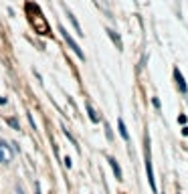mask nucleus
<instances>
[{
    "mask_svg": "<svg viewBox=\"0 0 188 194\" xmlns=\"http://www.w3.org/2000/svg\"><path fill=\"white\" fill-rule=\"evenodd\" d=\"M27 14H28V20H31L32 28H35V32L42 34V37H47V34H51V28H49V22H47V18L42 16L41 8L37 6V4L32 2H27Z\"/></svg>",
    "mask_w": 188,
    "mask_h": 194,
    "instance_id": "f257e3e1",
    "label": "nucleus"
},
{
    "mask_svg": "<svg viewBox=\"0 0 188 194\" xmlns=\"http://www.w3.org/2000/svg\"><path fill=\"white\" fill-rule=\"evenodd\" d=\"M144 158H146V172H148V182L150 188L156 194V180H154V172H152V156H150V137L146 136V146H144Z\"/></svg>",
    "mask_w": 188,
    "mask_h": 194,
    "instance_id": "f03ea898",
    "label": "nucleus"
},
{
    "mask_svg": "<svg viewBox=\"0 0 188 194\" xmlns=\"http://www.w3.org/2000/svg\"><path fill=\"white\" fill-rule=\"evenodd\" d=\"M59 32L63 34V38H65V42H67V45H69L71 49H73V53H75L77 57L81 59V61H85V55H83V51L79 49V45H77V42H75V38L71 37L69 32H67V28H65V27H59Z\"/></svg>",
    "mask_w": 188,
    "mask_h": 194,
    "instance_id": "7ed1b4c3",
    "label": "nucleus"
},
{
    "mask_svg": "<svg viewBox=\"0 0 188 194\" xmlns=\"http://www.w3.org/2000/svg\"><path fill=\"white\" fill-rule=\"evenodd\" d=\"M12 158H14L12 148L6 144V142H0V162H2V164H8V162H12Z\"/></svg>",
    "mask_w": 188,
    "mask_h": 194,
    "instance_id": "20e7f679",
    "label": "nucleus"
},
{
    "mask_svg": "<svg viewBox=\"0 0 188 194\" xmlns=\"http://www.w3.org/2000/svg\"><path fill=\"white\" fill-rule=\"evenodd\" d=\"M174 79H176L178 91L186 95V93H188V85H186V81H184V77H182V73H180V69H178V67H174Z\"/></svg>",
    "mask_w": 188,
    "mask_h": 194,
    "instance_id": "39448f33",
    "label": "nucleus"
},
{
    "mask_svg": "<svg viewBox=\"0 0 188 194\" xmlns=\"http://www.w3.org/2000/svg\"><path fill=\"white\" fill-rule=\"evenodd\" d=\"M109 166H111V170H113V174H115V178L117 180H121V168H119V164H117V160L115 158H109Z\"/></svg>",
    "mask_w": 188,
    "mask_h": 194,
    "instance_id": "423d86ee",
    "label": "nucleus"
},
{
    "mask_svg": "<svg viewBox=\"0 0 188 194\" xmlns=\"http://www.w3.org/2000/svg\"><path fill=\"white\" fill-rule=\"evenodd\" d=\"M117 129H119V136H121L126 142H130V133H127V129H126V123H123V119H121V117L117 119Z\"/></svg>",
    "mask_w": 188,
    "mask_h": 194,
    "instance_id": "0eeeda50",
    "label": "nucleus"
},
{
    "mask_svg": "<svg viewBox=\"0 0 188 194\" xmlns=\"http://www.w3.org/2000/svg\"><path fill=\"white\" fill-rule=\"evenodd\" d=\"M85 107H87V113H89V119H91V122L93 123H97V122H99V117H97V113H95V109H93V107H91V103H85Z\"/></svg>",
    "mask_w": 188,
    "mask_h": 194,
    "instance_id": "6e6552de",
    "label": "nucleus"
},
{
    "mask_svg": "<svg viewBox=\"0 0 188 194\" xmlns=\"http://www.w3.org/2000/svg\"><path fill=\"white\" fill-rule=\"evenodd\" d=\"M67 16H69V20H71V22H73V27H75V31H77V34H83V31H81V27H79V22H77V18H75L73 14H71L69 10H67Z\"/></svg>",
    "mask_w": 188,
    "mask_h": 194,
    "instance_id": "1a4fd4ad",
    "label": "nucleus"
},
{
    "mask_svg": "<svg viewBox=\"0 0 188 194\" xmlns=\"http://www.w3.org/2000/svg\"><path fill=\"white\" fill-rule=\"evenodd\" d=\"M107 34H109V37L113 38V42L117 45V49H121V41H119V37H117V34H115L113 31H107Z\"/></svg>",
    "mask_w": 188,
    "mask_h": 194,
    "instance_id": "9d476101",
    "label": "nucleus"
},
{
    "mask_svg": "<svg viewBox=\"0 0 188 194\" xmlns=\"http://www.w3.org/2000/svg\"><path fill=\"white\" fill-rule=\"evenodd\" d=\"M8 123H10V126L14 127V129H20V127H18V122H16L14 117H10V119H8Z\"/></svg>",
    "mask_w": 188,
    "mask_h": 194,
    "instance_id": "9b49d317",
    "label": "nucleus"
},
{
    "mask_svg": "<svg viewBox=\"0 0 188 194\" xmlns=\"http://www.w3.org/2000/svg\"><path fill=\"white\" fill-rule=\"evenodd\" d=\"M152 103H154V107H156V109H160V99H158V97H154Z\"/></svg>",
    "mask_w": 188,
    "mask_h": 194,
    "instance_id": "f8f14e48",
    "label": "nucleus"
},
{
    "mask_svg": "<svg viewBox=\"0 0 188 194\" xmlns=\"http://www.w3.org/2000/svg\"><path fill=\"white\" fill-rule=\"evenodd\" d=\"M35 194H41V182H35Z\"/></svg>",
    "mask_w": 188,
    "mask_h": 194,
    "instance_id": "ddd939ff",
    "label": "nucleus"
},
{
    "mask_svg": "<svg viewBox=\"0 0 188 194\" xmlns=\"http://www.w3.org/2000/svg\"><path fill=\"white\" fill-rule=\"evenodd\" d=\"M16 194H24V190H22V186H16Z\"/></svg>",
    "mask_w": 188,
    "mask_h": 194,
    "instance_id": "4468645a",
    "label": "nucleus"
},
{
    "mask_svg": "<svg viewBox=\"0 0 188 194\" xmlns=\"http://www.w3.org/2000/svg\"><path fill=\"white\" fill-rule=\"evenodd\" d=\"M182 136H188V127H182Z\"/></svg>",
    "mask_w": 188,
    "mask_h": 194,
    "instance_id": "2eb2a0df",
    "label": "nucleus"
},
{
    "mask_svg": "<svg viewBox=\"0 0 188 194\" xmlns=\"http://www.w3.org/2000/svg\"><path fill=\"white\" fill-rule=\"evenodd\" d=\"M0 103H6V99H4V97H0Z\"/></svg>",
    "mask_w": 188,
    "mask_h": 194,
    "instance_id": "dca6fc26",
    "label": "nucleus"
}]
</instances>
